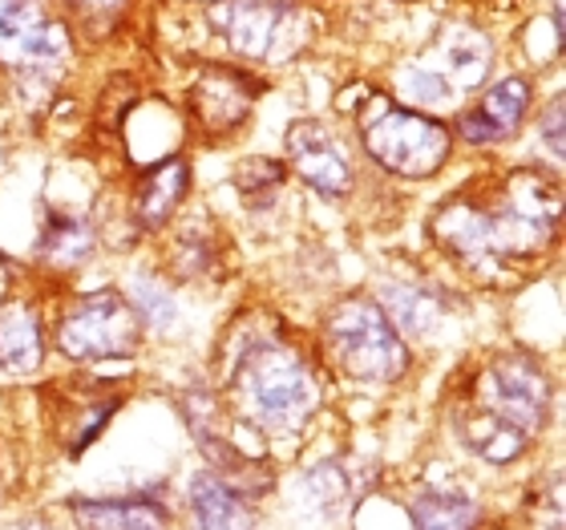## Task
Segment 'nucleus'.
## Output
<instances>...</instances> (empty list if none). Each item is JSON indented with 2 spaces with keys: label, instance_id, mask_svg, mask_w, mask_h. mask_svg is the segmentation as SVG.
<instances>
[{
  "label": "nucleus",
  "instance_id": "nucleus-1",
  "mask_svg": "<svg viewBox=\"0 0 566 530\" xmlns=\"http://www.w3.org/2000/svg\"><path fill=\"white\" fill-rule=\"evenodd\" d=\"M558 215H563V195L555 183L534 170H514L485 199L473 202L470 195L449 199L437 211L433 236L446 243V251L470 263L531 260L555 243Z\"/></svg>",
  "mask_w": 566,
  "mask_h": 530
},
{
  "label": "nucleus",
  "instance_id": "nucleus-2",
  "mask_svg": "<svg viewBox=\"0 0 566 530\" xmlns=\"http://www.w3.org/2000/svg\"><path fill=\"white\" fill-rule=\"evenodd\" d=\"M551 409V381L531 353L490 356L458 401L461 441L485 461H514L531 437L543 434Z\"/></svg>",
  "mask_w": 566,
  "mask_h": 530
},
{
  "label": "nucleus",
  "instance_id": "nucleus-3",
  "mask_svg": "<svg viewBox=\"0 0 566 530\" xmlns=\"http://www.w3.org/2000/svg\"><path fill=\"white\" fill-rule=\"evenodd\" d=\"M324 344H328L332 365L340 368L344 377L365 381V385H389V381L405 377L409 368V349H405L401 332L392 329V320L385 316V308L356 295L336 304V312L324 324Z\"/></svg>",
  "mask_w": 566,
  "mask_h": 530
},
{
  "label": "nucleus",
  "instance_id": "nucleus-4",
  "mask_svg": "<svg viewBox=\"0 0 566 530\" xmlns=\"http://www.w3.org/2000/svg\"><path fill=\"white\" fill-rule=\"evenodd\" d=\"M239 389H243L251 417L280 434H295L319 405L316 373L287 344H255L243 356Z\"/></svg>",
  "mask_w": 566,
  "mask_h": 530
},
{
  "label": "nucleus",
  "instance_id": "nucleus-5",
  "mask_svg": "<svg viewBox=\"0 0 566 530\" xmlns=\"http://www.w3.org/2000/svg\"><path fill=\"white\" fill-rule=\"evenodd\" d=\"M356 122H360L365 150L401 178L437 175L453 154V134L441 122L424 118L409 106H397L392 97H373Z\"/></svg>",
  "mask_w": 566,
  "mask_h": 530
},
{
  "label": "nucleus",
  "instance_id": "nucleus-6",
  "mask_svg": "<svg viewBox=\"0 0 566 530\" xmlns=\"http://www.w3.org/2000/svg\"><path fill=\"white\" fill-rule=\"evenodd\" d=\"M211 24L239 58L283 61L307 41V17L292 0H219Z\"/></svg>",
  "mask_w": 566,
  "mask_h": 530
},
{
  "label": "nucleus",
  "instance_id": "nucleus-7",
  "mask_svg": "<svg viewBox=\"0 0 566 530\" xmlns=\"http://www.w3.org/2000/svg\"><path fill=\"white\" fill-rule=\"evenodd\" d=\"M138 344H142V320L130 300L118 292L82 295L57 324V349L70 361L134 356Z\"/></svg>",
  "mask_w": 566,
  "mask_h": 530
},
{
  "label": "nucleus",
  "instance_id": "nucleus-8",
  "mask_svg": "<svg viewBox=\"0 0 566 530\" xmlns=\"http://www.w3.org/2000/svg\"><path fill=\"white\" fill-rule=\"evenodd\" d=\"M70 53V33L45 0H0V61L49 70Z\"/></svg>",
  "mask_w": 566,
  "mask_h": 530
},
{
  "label": "nucleus",
  "instance_id": "nucleus-9",
  "mask_svg": "<svg viewBox=\"0 0 566 530\" xmlns=\"http://www.w3.org/2000/svg\"><path fill=\"white\" fill-rule=\"evenodd\" d=\"M263 94V82L251 77L243 70H231V65H211V70L199 73V82L190 85L187 106L190 118L207 138H227L231 131H239L248 122L255 97Z\"/></svg>",
  "mask_w": 566,
  "mask_h": 530
},
{
  "label": "nucleus",
  "instance_id": "nucleus-10",
  "mask_svg": "<svg viewBox=\"0 0 566 530\" xmlns=\"http://www.w3.org/2000/svg\"><path fill=\"white\" fill-rule=\"evenodd\" d=\"M283 150H287V163L307 187L324 195V199H340L353 190V166L340 154L336 138H332L319 122H295L287 138H283Z\"/></svg>",
  "mask_w": 566,
  "mask_h": 530
},
{
  "label": "nucleus",
  "instance_id": "nucleus-11",
  "mask_svg": "<svg viewBox=\"0 0 566 530\" xmlns=\"http://www.w3.org/2000/svg\"><path fill=\"white\" fill-rule=\"evenodd\" d=\"M526 110H531V85L522 77H506V82L490 85L482 102L461 114V138L473 146L510 138V134H518Z\"/></svg>",
  "mask_w": 566,
  "mask_h": 530
},
{
  "label": "nucleus",
  "instance_id": "nucleus-12",
  "mask_svg": "<svg viewBox=\"0 0 566 530\" xmlns=\"http://www.w3.org/2000/svg\"><path fill=\"white\" fill-rule=\"evenodd\" d=\"M114 409H118V393L114 389H65L57 393V405H53V434H61L70 454H82L106 429Z\"/></svg>",
  "mask_w": 566,
  "mask_h": 530
},
{
  "label": "nucleus",
  "instance_id": "nucleus-13",
  "mask_svg": "<svg viewBox=\"0 0 566 530\" xmlns=\"http://www.w3.org/2000/svg\"><path fill=\"white\" fill-rule=\"evenodd\" d=\"M190 195V166L187 158H166L154 170H146L134 195V219L142 231H158L170 224V215L178 211V202Z\"/></svg>",
  "mask_w": 566,
  "mask_h": 530
},
{
  "label": "nucleus",
  "instance_id": "nucleus-14",
  "mask_svg": "<svg viewBox=\"0 0 566 530\" xmlns=\"http://www.w3.org/2000/svg\"><path fill=\"white\" fill-rule=\"evenodd\" d=\"M41 320L33 308L0 304V368L33 373L41 365Z\"/></svg>",
  "mask_w": 566,
  "mask_h": 530
},
{
  "label": "nucleus",
  "instance_id": "nucleus-15",
  "mask_svg": "<svg viewBox=\"0 0 566 530\" xmlns=\"http://www.w3.org/2000/svg\"><path fill=\"white\" fill-rule=\"evenodd\" d=\"M433 70L446 73L458 94L478 90L485 82V73H490V45H485V37L473 33V29H453L446 37V45H441V65H433Z\"/></svg>",
  "mask_w": 566,
  "mask_h": 530
},
{
  "label": "nucleus",
  "instance_id": "nucleus-16",
  "mask_svg": "<svg viewBox=\"0 0 566 530\" xmlns=\"http://www.w3.org/2000/svg\"><path fill=\"white\" fill-rule=\"evenodd\" d=\"M190 507L202 527H251L255 522V515L243 507V495L219 474H199L190 482Z\"/></svg>",
  "mask_w": 566,
  "mask_h": 530
},
{
  "label": "nucleus",
  "instance_id": "nucleus-17",
  "mask_svg": "<svg viewBox=\"0 0 566 530\" xmlns=\"http://www.w3.org/2000/svg\"><path fill=\"white\" fill-rule=\"evenodd\" d=\"M73 515H77L82 527H106V530H118V527L150 530L170 522V515L158 502H150V498H94V502H77Z\"/></svg>",
  "mask_w": 566,
  "mask_h": 530
},
{
  "label": "nucleus",
  "instance_id": "nucleus-18",
  "mask_svg": "<svg viewBox=\"0 0 566 530\" xmlns=\"http://www.w3.org/2000/svg\"><path fill=\"white\" fill-rule=\"evenodd\" d=\"M94 227L85 224V219H73V215H53L45 227V236H41V256L49 263H57V268H77L82 260L94 256Z\"/></svg>",
  "mask_w": 566,
  "mask_h": 530
},
{
  "label": "nucleus",
  "instance_id": "nucleus-19",
  "mask_svg": "<svg viewBox=\"0 0 566 530\" xmlns=\"http://www.w3.org/2000/svg\"><path fill=\"white\" fill-rule=\"evenodd\" d=\"M409 519L424 530H441V527H470L478 519V507L461 490H441V486H429L421 495H413L409 502Z\"/></svg>",
  "mask_w": 566,
  "mask_h": 530
},
{
  "label": "nucleus",
  "instance_id": "nucleus-20",
  "mask_svg": "<svg viewBox=\"0 0 566 530\" xmlns=\"http://www.w3.org/2000/svg\"><path fill=\"white\" fill-rule=\"evenodd\" d=\"M280 183H283V166L272 163V158H248L235 170V187L251 207H268L280 195Z\"/></svg>",
  "mask_w": 566,
  "mask_h": 530
},
{
  "label": "nucleus",
  "instance_id": "nucleus-21",
  "mask_svg": "<svg viewBox=\"0 0 566 530\" xmlns=\"http://www.w3.org/2000/svg\"><path fill=\"white\" fill-rule=\"evenodd\" d=\"M405 94L413 97V102H421V106L429 110H449L458 106V90L449 85V77L441 70H433V65H417V70L405 73Z\"/></svg>",
  "mask_w": 566,
  "mask_h": 530
},
{
  "label": "nucleus",
  "instance_id": "nucleus-22",
  "mask_svg": "<svg viewBox=\"0 0 566 530\" xmlns=\"http://www.w3.org/2000/svg\"><path fill=\"white\" fill-rule=\"evenodd\" d=\"M70 9L82 17L85 24H97V29H109L118 21V12L126 9V0H70Z\"/></svg>",
  "mask_w": 566,
  "mask_h": 530
},
{
  "label": "nucleus",
  "instance_id": "nucleus-23",
  "mask_svg": "<svg viewBox=\"0 0 566 530\" xmlns=\"http://www.w3.org/2000/svg\"><path fill=\"white\" fill-rule=\"evenodd\" d=\"M543 134H546V146H551V154H555V158H563V97H555V102H551V110H546Z\"/></svg>",
  "mask_w": 566,
  "mask_h": 530
}]
</instances>
